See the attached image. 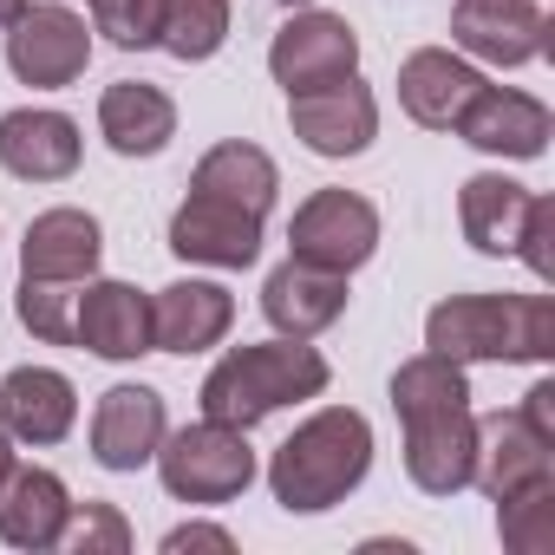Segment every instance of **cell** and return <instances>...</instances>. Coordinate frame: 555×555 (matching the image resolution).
I'll list each match as a JSON object with an SVG mask.
<instances>
[{"label":"cell","instance_id":"cell-28","mask_svg":"<svg viewBox=\"0 0 555 555\" xmlns=\"http://www.w3.org/2000/svg\"><path fill=\"white\" fill-rule=\"evenodd\" d=\"M79 288H86V282H34V274H21V295H14L21 327H27L34 340H47V347H73Z\"/></svg>","mask_w":555,"mask_h":555},{"label":"cell","instance_id":"cell-4","mask_svg":"<svg viewBox=\"0 0 555 555\" xmlns=\"http://www.w3.org/2000/svg\"><path fill=\"white\" fill-rule=\"evenodd\" d=\"M157 483L177 496V503H235L248 483H255V451H248V431L235 425H216V418H196L183 431H164L157 444Z\"/></svg>","mask_w":555,"mask_h":555},{"label":"cell","instance_id":"cell-37","mask_svg":"<svg viewBox=\"0 0 555 555\" xmlns=\"http://www.w3.org/2000/svg\"><path fill=\"white\" fill-rule=\"evenodd\" d=\"M274 8H288V14H295V8H314V0H274Z\"/></svg>","mask_w":555,"mask_h":555},{"label":"cell","instance_id":"cell-23","mask_svg":"<svg viewBox=\"0 0 555 555\" xmlns=\"http://www.w3.org/2000/svg\"><path fill=\"white\" fill-rule=\"evenodd\" d=\"M99 138L118 157H157L177 138V99L151 79H118L99 92Z\"/></svg>","mask_w":555,"mask_h":555},{"label":"cell","instance_id":"cell-19","mask_svg":"<svg viewBox=\"0 0 555 555\" xmlns=\"http://www.w3.org/2000/svg\"><path fill=\"white\" fill-rule=\"evenodd\" d=\"M73 347H86L92 360H144L151 353V295L131 282H92L79 288V321H73Z\"/></svg>","mask_w":555,"mask_h":555},{"label":"cell","instance_id":"cell-29","mask_svg":"<svg viewBox=\"0 0 555 555\" xmlns=\"http://www.w3.org/2000/svg\"><path fill=\"white\" fill-rule=\"evenodd\" d=\"M496 535L509 555H555V483L496 503Z\"/></svg>","mask_w":555,"mask_h":555},{"label":"cell","instance_id":"cell-9","mask_svg":"<svg viewBox=\"0 0 555 555\" xmlns=\"http://www.w3.org/2000/svg\"><path fill=\"white\" fill-rule=\"evenodd\" d=\"M399 425H405V477L425 496L470 490V470H477V412L470 405H418V412H399Z\"/></svg>","mask_w":555,"mask_h":555},{"label":"cell","instance_id":"cell-5","mask_svg":"<svg viewBox=\"0 0 555 555\" xmlns=\"http://www.w3.org/2000/svg\"><path fill=\"white\" fill-rule=\"evenodd\" d=\"M288 255L321 261L334 274H353L379 255V209L360 190H314L288 216Z\"/></svg>","mask_w":555,"mask_h":555},{"label":"cell","instance_id":"cell-11","mask_svg":"<svg viewBox=\"0 0 555 555\" xmlns=\"http://www.w3.org/2000/svg\"><path fill=\"white\" fill-rule=\"evenodd\" d=\"M170 255L196 268H255L261 261V216L222 196L190 190L170 216Z\"/></svg>","mask_w":555,"mask_h":555},{"label":"cell","instance_id":"cell-3","mask_svg":"<svg viewBox=\"0 0 555 555\" xmlns=\"http://www.w3.org/2000/svg\"><path fill=\"white\" fill-rule=\"evenodd\" d=\"M425 347L457 366H548L555 301L548 295H451L425 314Z\"/></svg>","mask_w":555,"mask_h":555},{"label":"cell","instance_id":"cell-30","mask_svg":"<svg viewBox=\"0 0 555 555\" xmlns=\"http://www.w3.org/2000/svg\"><path fill=\"white\" fill-rule=\"evenodd\" d=\"M86 8H92V34H105V47H118V53L157 47L164 0H86Z\"/></svg>","mask_w":555,"mask_h":555},{"label":"cell","instance_id":"cell-32","mask_svg":"<svg viewBox=\"0 0 555 555\" xmlns=\"http://www.w3.org/2000/svg\"><path fill=\"white\" fill-rule=\"evenodd\" d=\"M516 255L535 282H555V196H529V216L516 229Z\"/></svg>","mask_w":555,"mask_h":555},{"label":"cell","instance_id":"cell-7","mask_svg":"<svg viewBox=\"0 0 555 555\" xmlns=\"http://www.w3.org/2000/svg\"><path fill=\"white\" fill-rule=\"evenodd\" d=\"M268 73L288 99L353 79L360 73V34L347 27V14H321V8H295L288 27L268 40Z\"/></svg>","mask_w":555,"mask_h":555},{"label":"cell","instance_id":"cell-10","mask_svg":"<svg viewBox=\"0 0 555 555\" xmlns=\"http://www.w3.org/2000/svg\"><path fill=\"white\" fill-rule=\"evenodd\" d=\"M288 125H295V138H301L314 157H360V151H373V138H379V99H373V86H360V73H353V79L295 92V99H288Z\"/></svg>","mask_w":555,"mask_h":555},{"label":"cell","instance_id":"cell-16","mask_svg":"<svg viewBox=\"0 0 555 555\" xmlns=\"http://www.w3.org/2000/svg\"><path fill=\"white\" fill-rule=\"evenodd\" d=\"M79 425V386L60 366H14L0 379V431L27 451L66 444Z\"/></svg>","mask_w":555,"mask_h":555},{"label":"cell","instance_id":"cell-35","mask_svg":"<svg viewBox=\"0 0 555 555\" xmlns=\"http://www.w3.org/2000/svg\"><path fill=\"white\" fill-rule=\"evenodd\" d=\"M27 8H34V0H0V34H8V27L27 14Z\"/></svg>","mask_w":555,"mask_h":555},{"label":"cell","instance_id":"cell-18","mask_svg":"<svg viewBox=\"0 0 555 555\" xmlns=\"http://www.w3.org/2000/svg\"><path fill=\"white\" fill-rule=\"evenodd\" d=\"M470 483L503 503V496H522L535 483H555V444L535 438L516 412H483L477 418V470Z\"/></svg>","mask_w":555,"mask_h":555},{"label":"cell","instance_id":"cell-24","mask_svg":"<svg viewBox=\"0 0 555 555\" xmlns=\"http://www.w3.org/2000/svg\"><path fill=\"white\" fill-rule=\"evenodd\" d=\"M190 190H203V196H222V203H242V209L268 216V209H274V196H282V170H274V157H268L261 144H248V138H222V144H209V151L196 157Z\"/></svg>","mask_w":555,"mask_h":555},{"label":"cell","instance_id":"cell-25","mask_svg":"<svg viewBox=\"0 0 555 555\" xmlns=\"http://www.w3.org/2000/svg\"><path fill=\"white\" fill-rule=\"evenodd\" d=\"M529 196H535V190H522V183L503 177V170L464 177V183H457L464 242H470L477 255H516V229H522V216H529Z\"/></svg>","mask_w":555,"mask_h":555},{"label":"cell","instance_id":"cell-36","mask_svg":"<svg viewBox=\"0 0 555 555\" xmlns=\"http://www.w3.org/2000/svg\"><path fill=\"white\" fill-rule=\"evenodd\" d=\"M14 464H21V457H14V438L0 431V483H8V470H14Z\"/></svg>","mask_w":555,"mask_h":555},{"label":"cell","instance_id":"cell-34","mask_svg":"<svg viewBox=\"0 0 555 555\" xmlns=\"http://www.w3.org/2000/svg\"><path fill=\"white\" fill-rule=\"evenodd\" d=\"M516 418H522V425H529L535 438H548V444H555V379H535V386L522 392Z\"/></svg>","mask_w":555,"mask_h":555},{"label":"cell","instance_id":"cell-6","mask_svg":"<svg viewBox=\"0 0 555 555\" xmlns=\"http://www.w3.org/2000/svg\"><path fill=\"white\" fill-rule=\"evenodd\" d=\"M92 66V27L60 8V0H34V8L8 27V73L34 92H60L79 86Z\"/></svg>","mask_w":555,"mask_h":555},{"label":"cell","instance_id":"cell-33","mask_svg":"<svg viewBox=\"0 0 555 555\" xmlns=\"http://www.w3.org/2000/svg\"><path fill=\"white\" fill-rule=\"evenodd\" d=\"M157 548H164V555H183V548H222V555H229V548H235V535H229L222 522H177Z\"/></svg>","mask_w":555,"mask_h":555},{"label":"cell","instance_id":"cell-2","mask_svg":"<svg viewBox=\"0 0 555 555\" xmlns=\"http://www.w3.org/2000/svg\"><path fill=\"white\" fill-rule=\"evenodd\" d=\"M334 379V366L308 347V340H255V347H229L209 373H203V418L255 431L261 418L288 412L301 399H321Z\"/></svg>","mask_w":555,"mask_h":555},{"label":"cell","instance_id":"cell-27","mask_svg":"<svg viewBox=\"0 0 555 555\" xmlns=\"http://www.w3.org/2000/svg\"><path fill=\"white\" fill-rule=\"evenodd\" d=\"M418 405H470V373L444 353H412L392 373V412H418Z\"/></svg>","mask_w":555,"mask_h":555},{"label":"cell","instance_id":"cell-8","mask_svg":"<svg viewBox=\"0 0 555 555\" xmlns=\"http://www.w3.org/2000/svg\"><path fill=\"white\" fill-rule=\"evenodd\" d=\"M451 47L483 66H529L555 47L542 0H451Z\"/></svg>","mask_w":555,"mask_h":555},{"label":"cell","instance_id":"cell-14","mask_svg":"<svg viewBox=\"0 0 555 555\" xmlns=\"http://www.w3.org/2000/svg\"><path fill=\"white\" fill-rule=\"evenodd\" d=\"M261 314L274 334H288V340H314L327 334L340 314H347V274L321 268V261H274L268 268V282H261Z\"/></svg>","mask_w":555,"mask_h":555},{"label":"cell","instance_id":"cell-31","mask_svg":"<svg viewBox=\"0 0 555 555\" xmlns=\"http://www.w3.org/2000/svg\"><path fill=\"white\" fill-rule=\"evenodd\" d=\"M60 548H73V555H125L131 548V522H125L118 503H73Z\"/></svg>","mask_w":555,"mask_h":555},{"label":"cell","instance_id":"cell-17","mask_svg":"<svg viewBox=\"0 0 555 555\" xmlns=\"http://www.w3.org/2000/svg\"><path fill=\"white\" fill-rule=\"evenodd\" d=\"M235 327V295L222 282H203V274H190V282H170L151 295V353H209L222 347Z\"/></svg>","mask_w":555,"mask_h":555},{"label":"cell","instance_id":"cell-22","mask_svg":"<svg viewBox=\"0 0 555 555\" xmlns=\"http://www.w3.org/2000/svg\"><path fill=\"white\" fill-rule=\"evenodd\" d=\"M477 86H483V73L464 53H451V47H418L399 66V105L425 131H451L464 118V105L477 99Z\"/></svg>","mask_w":555,"mask_h":555},{"label":"cell","instance_id":"cell-12","mask_svg":"<svg viewBox=\"0 0 555 555\" xmlns=\"http://www.w3.org/2000/svg\"><path fill=\"white\" fill-rule=\"evenodd\" d=\"M164 431H170V412H164V392L157 386H112V392H99V405H92V464L99 470H144L151 457H157V444H164Z\"/></svg>","mask_w":555,"mask_h":555},{"label":"cell","instance_id":"cell-1","mask_svg":"<svg viewBox=\"0 0 555 555\" xmlns=\"http://www.w3.org/2000/svg\"><path fill=\"white\" fill-rule=\"evenodd\" d=\"M373 470V425L353 405H321L268 457V490L288 516H321L347 503Z\"/></svg>","mask_w":555,"mask_h":555},{"label":"cell","instance_id":"cell-26","mask_svg":"<svg viewBox=\"0 0 555 555\" xmlns=\"http://www.w3.org/2000/svg\"><path fill=\"white\" fill-rule=\"evenodd\" d=\"M229 0H164V27H157V47L183 66H203L229 47Z\"/></svg>","mask_w":555,"mask_h":555},{"label":"cell","instance_id":"cell-15","mask_svg":"<svg viewBox=\"0 0 555 555\" xmlns=\"http://www.w3.org/2000/svg\"><path fill=\"white\" fill-rule=\"evenodd\" d=\"M86 157V138L53 105H14L0 112V170L21 183H66Z\"/></svg>","mask_w":555,"mask_h":555},{"label":"cell","instance_id":"cell-21","mask_svg":"<svg viewBox=\"0 0 555 555\" xmlns=\"http://www.w3.org/2000/svg\"><path fill=\"white\" fill-rule=\"evenodd\" d=\"M66 516H73V490L60 470H47V464L8 470V483H0V542L8 548H27V555L60 548Z\"/></svg>","mask_w":555,"mask_h":555},{"label":"cell","instance_id":"cell-20","mask_svg":"<svg viewBox=\"0 0 555 555\" xmlns=\"http://www.w3.org/2000/svg\"><path fill=\"white\" fill-rule=\"evenodd\" d=\"M105 261V229L92 209H40L21 235V274H34V282H92Z\"/></svg>","mask_w":555,"mask_h":555},{"label":"cell","instance_id":"cell-13","mask_svg":"<svg viewBox=\"0 0 555 555\" xmlns=\"http://www.w3.org/2000/svg\"><path fill=\"white\" fill-rule=\"evenodd\" d=\"M470 151H483V157H516V164H529V157H542L548 151V138H555V118H548V105L542 99H529V92H516V86H477V99L464 105V118L451 125Z\"/></svg>","mask_w":555,"mask_h":555}]
</instances>
